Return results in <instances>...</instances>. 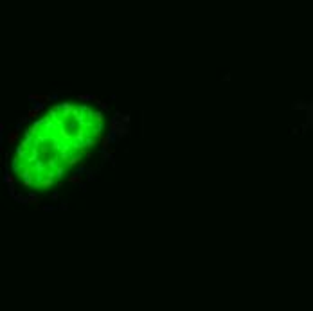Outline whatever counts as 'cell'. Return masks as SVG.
<instances>
[{
  "mask_svg": "<svg viewBox=\"0 0 313 311\" xmlns=\"http://www.w3.org/2000/svg\"><path fill=\"white\" fill-rule=\"evenodd\" d=\"M128 133H130V126H128L126 123H121L119 124V128H117V131H115V135L117 137H126Z\"/></svg>",
  "mask_w": 313,
  "mask_h": 311,
  "instance_id": "obj_1",
  "label": "cell"
},
{
  "mask_svg": "<svg viewBox=\"0 0 313 311\" xmlns=\"http://www.w3.org/2000/svg\"><path fill=\"white\" fill-rule=\"evenodd\" d=\"M18 138H20V130H18V126H16L15 130L9 133L8 142H9V144H16V142H18Z\"/></svg>",
  "mask_w": 313,
  "mask_h": 311,
  "instance_id": "obj_2",
  "label": "cell"
},
{
  "mask_svg": "<svg viewBox=\"0 0 313 311\" xmlns=\"http://www.w3.org/2000/svg\"><path fill=\"white\" fill-rule=\"evenodd\" d=\"M110 144H112V135L108 133L106 137H103V140H101V148H103V149H108Z\"/></svg>",
  "mask_w": 313,
  "mask_h": 311,
  "instance_id": "obj_3",
  "label": "cell"
},
{
  "mask_svg": "<svg viewBox=\"0 0 313 311\" xmlns=\"http://www.w3.org/2000/svg\"><path fill=\"white\" fill-rule=\"evenodd\" d=\"M38 203H40V198H38L36 194L27 196V205H34V207H38Z\"/></svg>",
  "mask_w": 313,
  "mask_h": 311,
  "instance_id": "obj_4",
  "label": "cell"
},
{
  "mask_svg": "<svg viewBox=\"0 0 313 311\" xmlns=\"http://www.w3.org/2000/svg\"><path fill=\"white\" fill-rule=\"evenodd\" d=\"M119 124H121V119H117V117H115V119L110 123V131H112V133H115L117 128H119Z\"/></svg>",
  "mask_w": 313,
  "mask_h": 311,
  "instance_id": "obj_5",
  "label": "cell"
},
{
  "mask_svg": "<svg viewBox=\"0 0 313 311\" xmlns=\"http://www.w3.org/2000/svg\"><path fill=\"white\" fill-rule=\"evenodd\" d=\"M81 180H83V176H81V173H78V174H72V176H68V182H70V183H81Z\"/></svg>",
  "mask_w": 313,
  "mask_h": 311,
  "instance_id": "obj_6",
  "label": "cell"
},
{
  "mask_svg": "<svg viewBox=\"0 0 313 311\" xmlns=\"http://www.w3.org/2000/svg\"><path fill=\"white\" fill-rule=\"evenodd\" d=\"M38 115H40V108H38V106L36 108H31L29 112H27V117H29V119H36Z\"/></svg>",
  "mask_w": 313,
  "mask_h": 311,
  "instance_id": "obj_7",
  "label": "cell"
},
{
  "mask_svg": "<svg viewBox=\"0 0 313 311\" xmlns=\"http://www.w3.org/2000/svg\"><path fill=\"white\" fill-rule=\"evenodd\" d=\"M79 101L87 103V101H94V95H88V94H81L79 95Z\"/></svg>",
  "mask_w": 313,
  "mask_h": 311,
  "instance_id": "obj_8",
  "label": "cell"
},
{
  "mask_svg": "<svg viewBox=\"0 0 313 311\" xmlns=\"http://www.w3.org/2000/svg\"><path fill=\"white\" fill-rule=\"evenodd\" d=\"M15 176H16V174H6V176H4L6 183H8V185H9V183H15Z\"/></svg>",
  "mask_w": 313,
  "mask_h": 311,
  "instance_id": "obj_9",
  "label": "cell"
},
{
  "mask_svg": "<svg viewBox=\"0 0 313 311\" xmlns=\"http://www.w3.org/2000/svg\"><path fill=\"white\" fill-rule=\"evenodd\" d=\"M94 117H95V121H97V123H103V112H101V110H95Z\"/></svg>",
  "mask_w": 313,
  "mask_h": 311,
  "instance_id": "obj_10",
  "label": "cell"
},
{
  "mask_svg": "<svg viewBox=\"0 0 313 311\" xmlns=\"http://www.w3.org/2000/svg\"><path fill=\"white\" fill-rule=\"evenodd\" d=\"M15 200H18L20 203H25V205H27V196H23V194H15Z\"/></svg>",
  "mask_w": 313,
  "mask_h": 311,
  "instance_id": "obj_11",
  "label": "cell"
},
{
  "mask_svg": "<svg viewBox=\"0 0 313 311\" xmlns=\"http://www.w3.org/2000/svg\"><path fill=\"white\" fill-rule=\"evenodd\" d=\"M9 194H11V196L16 194V193H15V185H13V183H9Z\"/></svg>",
  "mask_w": 313,
  "mask_h": 311,
  "instance_id": "obj_12",
  "label": "cell"
}]
</instances>
